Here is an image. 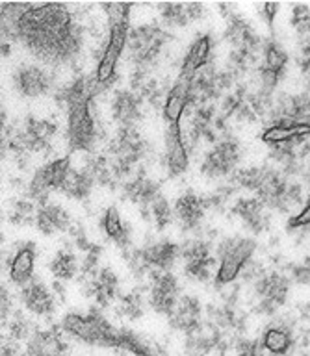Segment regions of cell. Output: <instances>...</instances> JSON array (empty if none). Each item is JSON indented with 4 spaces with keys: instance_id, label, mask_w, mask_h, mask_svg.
Masks as SVG:
<instances>
[{
    "instance_id": "cell-29",
    "label": "cell",
    "mask_w": 310,
    "mask_h": 356,
    "mask_svg": "<svg viewBox=\"0 0 310 356\" xmlns=\"http://www.w3.org/2000/svg\"><path fill=\"white\" fill-rule=\"evenodd\" d=\"M160 17L167 28H184L201 21L206 13L205 4H160Z\"/></svg>"
},
{
    "instance_id": "cell-24",
    "label": "cell",
    "mask_w": 310,
    "mask_h": 356,
    "mask_svg": "<svg viewBox=\"0 0 310 356\" xmlns=\"http://www.w3.org/2000/svg\"><path fill=\"white\" fill-rule=\"evenodd\" d=\"M169 325L175 330H180L186 336L201 330V302L192 295H183L178 300L177 308L169 317Z\"/></svg>"
},
{
    "instance_id": "cell-27",
    "label": "cell",
    "mask_w": 310,
    "mask_h": 356,
    "mask_svg": "<svg viewBox=\"0 0 310 356\" xmlns=\"http://www.w3.org/2000/svg\"><path fill=\"white\" fill-rule=\"evenodd\" d=\"M36 245L32 241L22 243L10 258V278L17 286H26L33 278V267H36Z\"/></svg>"
},
{
    "instance_id": "cell-22",
    "label": "cell",
    "mask_w": 310,
    "mask_h": 356,
    "mask_svg": "<svg viewBox=\"0 0 310 356\" xmlns=\"http://www.w3.org/2000/svg\"><path fill=\"white\" fill-rule=\"evenodd\" d=\"M233 211L242 219L245 228L251 234H262L270 228V213H268V206L262 202L258 197H249V199H242L234 204Z\"/></svg>"
},
{
    "instance_id": "cell-7",
    "label": "cell",
    "mask_w": 310,
    "mask_h": 356,
    "mask_svg": "<svg viewBox=\"0 0 310 356\" xmlns=\"http://www.w3.org/2000/svg\"><path fill=\"white\" fill-rule=\"evenodd\" d=\"M71 169V158L69 156L58 158V160L49 161L43 167H39L38 171L33 172L32 182L28 186V197L33 202H38L39 206L47 204L49 195L52 191H60Z\"/></svg>"
},
{
    "instance_id": "cell-46",
    "label": "cell",
    "mask_w": 310,
    "mask_h": 356,
    "mask_svg": "<svg viewBox=\"0 0 310 356\" xmlns=\"http://www.w3.org/2000/svg\"><path fill=\"white\" fill-rule=\"evenodd\" d=\"M281 6L279 4H264L261 6V11H262V17H264V21L268 22V26L273 30V22H275V15H277V11Z\"/></svg>"
},
{
    "instance_id": "cell-16",
    "label": "cell",
    "mask_w": 310,
    "mask_h": 356,
    "mask_svg": "<svg viewBox=\"0 0 310 356\" xmlns=\"http://www.w3.org/2000/svg\"><path fill=\"white\" fill-rule=\"evenodd\" d=\"M225 11V19H227V30H225V39L233 44V50H245L251 54H258L262 52L264 41H262L256 32L253 30L249 22L245 21L244 17L238 13H228V8L225 4L219 6Z\"/></svg>"
},
{
    "instance_id": "cell-2",
    "label": "cell",
    "mask_w": 310,
    "mask_h": 356,
    "mask_svg": "<svg viewBox=\"0 0 310 356\" xmlns=\"http://www.w3.org/2000/svg\"><path fill=\"white\" fill-rule=\"evenodd\" d=\"M102 10L108 13V39L104 47L100 50L99 67L95 76L100 83L111 86L117 80L116 69L117 61L121 58L123 50L128 44V35H130V6L128 4H108L102 6Z\"/></svg>"
},
{
    "instance_id": "cell-44",
    "label": "cell",
    "mask_w": 310,
    "mask_h": 356,
    "mask_svg": "<svg viewBox=\"0 0 310 356\" xmlns=\"http://www.w3.org/2000/svg\"><path fill=\"white\" fill-rule=\"evenodd\" d=\"M290 278L295 280L297 284H309L310 282V267L307 266L305 260L301 264L290 266Z\"/></svg>"
},
{
    "instance_id": "cell-6",
    "label": "cell",
    "mask_w": 310,
    "mask_h": 356,
    "mask_svg": "<svg viewBox=\"0 0 310 356\" xmlns=\"http://www.w3.org/2000/svg\"><path fill=\"white\" fill-rule=\"evenodd\" d=\"M93 100H80L67 108V141L71 152H91L97 143V119L91 111Z\"/></svg>"
},
{
    "instance_id": "cell-17",
    "label": "cell",
    "mask_w": 310,
    "mask_h": 356,
    "mask_svg": "<svg viewBox=\"0 0 310 356\" xmlns=\"http://www.w3.org/2000/svg\"><path fill=\"white\" fill-rule=\"evenodd\" d=\"M164 143H166V152H164V165L167 169V175L171 178H177L188 171L189 156L186 143L183 138V128L180 122L175 124H167L166 136H164Z\"/></svg>"
},
{
    "instance_id": "cell-36",
    "label": "cell",
    "mask_w": 310,
    "mask_h": 356,
    "mask_svg": "<svg viewBox=\"0 0 310 356\" xmlns=\"http://www.w3.org/2000/svg\"><path fill=\"white\" fill-rule=\"evenodd\" d=\"M84 169L93 177L95 184H100V186H106L110 189H116L117 184H119L108 156H91Z\"/></svg>"
},
{
    "instance_id": "cell-41",
    "label": "cell",
    "mask_w": 310,
    "mask_h": 356,
    "mask_svg": "<svg viewBox=\"0 0 310 356\" xmlns=\"http://www.w3.org/2000/svg\"><path fill=\"white\" fill-rule=\"evenodd\" d=\"M36 213L38 208H33L32 202H24L19 200L10 211V221L13 225H24V222H36Z\"/></svg>"
},
{
    "instance_id": "cell-11",
    "label": "cell",
    "mask_w": 310,
    "mask_h": 356,
    "mask_svg": "<svg viewBox=\"0 0 310 356\" xmlns=\"http://www.w3.org/2000/svg\"><path fill=\"white\" fill-rule=\"evenodd\" d=\"M80 284L86 297H93L100 308L110 306L119 293V278L111 267H99L95 271H80Z\"/></svg>"
},
{
    "instance_id": "cell-47",
    "label": "cell",
    "mask_w": 310,
    "mask_h": 356,
    "mask_svg": "<svg viewBox=\"0 0 310 356\" xmlns=\"http://www.w3.org/2000/svg\"><path fill=\"white\" fill-rule=\"evenodd\" d=\"M10 308H11V299L10 293H8V289L2 288V319L10 316Z\"/></svg>"
},
{
    "instance_id": "cell-33",
    "label": "cell",
    "mask_w": 310,
    "mask_h": 356,
    "mask_svg": "<svg viewBox=\"0 0 310 356\" xmlns=\"http://www.w3.org/2000/svg\"><path fill=\"white\" fill-rule=\"evenodd\" d=\"M93 186H95L93 177H91L86 169H80V171L71 169L60 191L65 195V197H69V199L86 200L89 199Z\"/></svg>"
},
{
    "instance_id": "cell-45",
    "label": "cell",
    "mask_w": 310,
    "mask_h": 356,
    "mask_svg": "<svg viewBox=\"0 0 310 356\" xmlns=\"http://www.w3.org/2000/svg\"><path fill=\"white\" fill-rule=\"evenodd\" d=\"M310 227V200L303 206V210H300L292 219L288 221V228H305Z\"/></svg>"
},
{
    "instance_id": "cell-42",
    "label": "cell",
    "mask_w": 310,
    "mask_h": 356,
    "mask_svg": "<svg viewBox=\"0 0 310 356\" xmlns=\"http://www.w3.org/2000/svg\"><path fill=\"white\" fill-rule=\"evenodd\" d=\"M28 334H30V323L21 314H15L10 323V339L19 341V339L28 338Z\"/></svg>"
},
{
    "instance_id": "cell-19",
    "label": "cell",
    "mask_w": 310,
    "mask_h": 356,
    "mask_svg": "<svg viewBox=\"0 0 310 356\" xmlns=\"http://www.w3.org/2000/svg\"><path fill=\"white\" fill-rule=\"evenodd\" d=\"M141 106L144 99L138 93H134L132 89H121L117 91L111 102V117L119 128H136L144 115Z\"/></svg>"
},
{
    "instance_id": "cell-18",
    "label": "cell",
    "mask_w": 310,
    "mask_h": 356,
    "mask_svg": "<svg viewBox=\"0 0 310 356\" xmlns=\"http://www.w3.org/2000/svg\"><path fill=\"white\" fill-rule=\"evenodd\" d=\"M175 219L180 225L183 232H194L201 227V222L205 219V213L208 208L206 197H199L194 191H186L183 197H178L175 202Z\"/></svg>"
},
{
    "instance_id": "cell-31",
    "label": "cell",
    "mask_w": 310,
    "mask_h": 356,
    "mask_svg": "<svg viewBox=\"0 0 310 356\" xmlns=\"http://www.w3.org/2000/svg\"><path fill=\"white\" fill-rule=\"evenodd\" d=\"M262 347L275 356H286L294 349L295 338L292 327L284 321H275L262 334Z\"/></svg>"
},
{
    "instance_id": "cell-38",
    "label": "cell",
    "mask_w": 310,
    "mask_h": 356,
    "mask_svg": "<svg viewBox=\"0 0 310 356\" xmlns=\"http://www.w3.org/2000/svg\"><path fill=\"white\" fill-rule=\"evenodd\" d=\"M266 175V165L262 167H245V169H240L233 175L231 182L236 186V188L251 189V191H256L261 188L262 178Z\"/></svg>"
},
{
    "instance_id": "cell-28",
    "label": "cell",
    "mask_w": 310,
    "mask_h": 356,
    "mask_svg": "<svg viewBox=\"0 0 310 356\" xmlns=\"http://www.w3.org/2000/svg\"><path fill=\"white\" fill-rule=\"evenodd\" d=\"M180 252H183V249L177 243L167 241V239L144 247L145 260L149 264L150 271H171L173 266L180 258Z\"/></svg>"
},
{
    "instance_id": "cell-1",
    "label": "cell",
    "mask_w": 310,
    "mask_h": 356,
    "mask_svg": "<svg viewBox=\"0 0 310 356\" xmlns=\"http://www.w3.org/2000/svg\"><path fill=\"white\" fill-rule=\"evenodd\" d=\"M2 41L21 43L50 69L75 67L86 28L65 4H2Z\"/></svg>"
},
{
    "instance_id": "cell-40",
    "label": "cell",
    "mask_w": 310,
    "mask_h": 356,
    "mask_svg": "<svg viewBox=\"0 0 310 356\" xmlns=\"http://www.w3.org/2000/svg\"><path fill=\"white\" fill-rule=\"evenodd\" d=\"M292 26L301 39L310 38V6L295 4L292 8Z\"/></svg>"
},
{
    "instance_id": "cell-12",
    "label": "cell",
    "mask_w": 310,
    "mask_h": 356,
    "mask_svg": "<svg viewBox=\"0 0 310 356\" xmlns=\"http://www.w3.org/2000/svg\"><path fill=\"white\" fill-rule=\"evenodd\" d=\"M149 305L160 316H171L180 300V286L171 271H153L149 275Z\"/></svg>"
},
{
    "instance_id": "cell-32",
    "label": "cell",
    "mask_w": 310,
    "mask_h": 356,
    "mask_svg": "<svg viewBox=\"0 0 310 356\" xmlns=\"http://www.w3.org/2000/svg\"><path fill=\"white\" fill-rule=\"evenodd\" d=\"M65 350V343L61 341L56 330L36 332L28 341L24 356H61Z\"/></svg>"
},
{
    "instance_id": "cell-21",
    "label": "cell",
    "mask_w": 310,
    "mask_h": 356,
    "mask_svg": "<svg viewBox=\"0 0 310 356\" xmlns=\"http://www.w3.org/2000/svg\"><path fill=\"white\" fill-rule=\"evenodd\" d=\"M214 50V38L210 33H203L189 44L188 52L184 56L183 67H180V76L194 80L205 67L210 65V56Z\"/></svg>"
},
{
    "instance_id": "cell-39",
    "label": "cell",
    "mask_w": 310,
    "mask_h": 356,
    "mask_svg": "<svg viewBox=\"0 0 310 356\" xmlns=\"http://www.w3.org/2000/svg\"><path fill=\"white\" fill-rule=\"evenodd\" d=\"M117 316L127 317L130 321L144 316V295L139 289H134L130 293L123 295L119 306H117Z\"/></svg>"
},
{
    "instance_id": "cell-10",
    "label": "cell",
    "mask_w": 310,
    "mask_h": 356,
    "mask_svg": "<svg viewBox=\"0 0 310 356\" xmlns=\"http://www.w3.org/2000/svg\"><path fill=\"white\" fill-rule=\"evenodd\" d=\"M11 80H13L17 95H21L24 99H38V97L49 95L56 83L54 74L36 63H21L13 71Z\"/></svg>"
},
{
    "instance_id": "cell-48",
    "label": "cell",
    "mask_w": 310,
    "mask_h": 356,
    "mask_svg": "<svg viewBox=\"0 0 310 356\" xmlns=\"http://www.w3.org/2000/svg\"><path fill=\"white\" fill-rule=\"evenodd\" d=\"M305 180H307V184H309V186H310V165L307 167V171H305Z\"/></svg>"
},
{
    "instance_id": "cell-43",
    "label": "cell",
    "mask_w": 310,
    "mask_h": 356,
    "mask_svg": "<svg viewBox=\"0 0 310 356\" xmlns=\"http://www.w3.org/2000/svg\"><path fill=\"white\" fill-rule=\"evenodd\" d=\"M264 347L262 343L255 341V339H242L236 347L238 356H266L264 355Z\"/></svg>"
},
{
    "instance_id": "cell-3",
    "label": "cell",
    "mask_w": 310,
    "mask_h": 356,
    "mask_svg": "<svg viewBox=\"0 0 310 356\" xmlns=\"http://www.w3.org/2000/svg\"><path fill=\"white\" fill-rule=\"evenodd\" d=\"M147 152H149V143L138 132V128H119V132L108 147V158L117 180L121 182L130 177Z\"/></svg>"
},
{
    "instance_id": "cell-15",
    "label": "cell",
    "mask_w": 310,
    "mask_h": 356,
    "mask_svg": "<svg viewBox=\"0 0 310 356\" xmlns=\"http://www.w3.org/2000/svg\"><path fill=\"white\" fill-rule=\"evenodd\" d=\"M288 63V54L275 39L264 41L262 47V63H261V91L272 95L273 89L277 88L283 80L284 69Z\"/></svg>"
},
{
    "instance_id": "cell-35",
    "label": "cell",
    "mask_w": 310,
    "mask_h": 356,
    "mask_svg": "<svg viewBox=\"0 0 310 356\" xmlns=\"http://www.w3.org/2000/svg\"><path fill=\"white\" fill-rule=\"evenodd\" d=\"M223 339L219 338L217 330H210V332H199L188 336V341L184 345L186 356H208L212 350H216L219 347Z\"/></svg>"
},
{
    "instance_id": "cell-26",
    "label": "cell",
    "mask_w": 310,
    "mask_h": 356,
    "mask_svg": "<svg viewBox=\"0 0 310 356\" xmlns=\"http://www.w3.org/2000/svg\"><path fill=\"white\" fill-rule=\"evenodd\" d=\"M21 300L28 312H32L36 316H49L56 308L54 295L39 278H32L26 286H22Z\"/></svg>"
},
{
    "instance_id": "cell-5",
    "label": "cell",
    "mask_w": 310,
    "mask_h": 356,
    "mask_svg": "<svg viewBox=\"0 0 310 356\" xmlns=\"http://www.w3.org/2000/svg\"><path fill=\"white\" fill-rule=\"evenodd\" d=\"M256 243L249 238L233 236L225 238L217 245V271H216V286H227L234 282L236 278L244 273L245 266L251 261V256L255 252Z\"/></svg>"
},
{
    "instance_id": "cell-4",
    "label": "cell",
    "mask_w": 310,
    "mask_h": 356,
    "mask_svg": "<svg viewBox=\"0 0 310 356\" xmlns=\"http://www.w3.org/2000/svg\"><path fill=\"white\" fill-rule=\"evenodd\" d=\"M169 39H171V33L166 32L156 22L134 28V30H130L127 44L130 61L139 71H147L158 60V56L162 54V50Z\"/></svg>"
},
{
    "instance_id": "cell-9",
    "label": "cell",
    "mask_w": 310,
    "mask_h": 356,
    "mask_svg": "<svg viewBox=\"0 0 310 356\" xmlns=\"http://www.w3.org/2000/svg\"><path fill=\"white\" fill-rule=\"evenodd\" d=\"M180 249L186 277L192 278L194 282H208L217 261L216 256L212 254V245L206 239L194 238L188 239Z\"/></svg>"
},
{
    "instance_id": "cell-13",
    "label": "cell",
    "mask_w": 310,
    "mask_h": 356,
    "mask_svg": "<svg viewBox=\"0 0 310 356\" xmlns=\"http://www.w3.org/2000/svg\"><path fill=\"white\" fill-rule=\"evenodd\" d=\"M63 330L72 336L88 341V343H108L111 341L110 325L102 319L97 310H89V314H67L63 317Z\"/></svg>"
},
{
    "instance_id": "cell-37",
    "label": "cell",
    "mask_w": 310,
    "mask_h": 356,
    "mask_svg": "<svg viewBox=\"0 0 310 356\" xmlns=\"http://www.w3.org/2000/svg\"><path fill=\"white\" fill-rule=\"evenodd\" d=\"M141 216H144L147 221L155 222V227L158 228V230H164V228L169 227L173 222V219H175V210H173L171 204H169V200H167L164 195H160L149 208H144V210H141Z\"/></svg>"
},
{
    "instance_id": "cell-30",
    "label": "cell",
    "mask_w": 310,
    "mask_h": 356,
    "mask_svg": "<svg viewBox=\"0 0 310 356\" xmlns=\"http://www.w3.org/2000/svg\"><path fill=\"white\" fill-rule=\"evenodd\" d=\"M100 228H102L106 238L110 239L111 243H116L123 252L130 249V245H132V228L127 221H123L117 208L110 206L104 211V216L100 219Z\"/></svg>"
},
{
    "instance_id": "cell-25",
    "label": "cell",
    "mask_w": 310,
    "mask_h": 356,
    "mask_svg": "<svg viewBox=\"0 0 310 356\" xmlns=\"http://www.w3.org/2000/svg\"><path fill=\"white\" fill-rule=\"evenodd\" d=\"M36 227L45 236H54V234L67 232L72 228V219L69 211L63 206L56 202H47L39 206L36 213Z\"/></svg>"
},
{
    "instance_id": "cell-8",
    "label": "cell",
    "mask_w": 310,
    "mask_h": 356,
    "mask_svg": "<svg viewBox=\"0 0 310 356\" xmlns=\"http://www.w3.org/2000/svg\"><path fill=\"white\" fill-rule=\"evenodd\" d=\"M242 156L238 139L233 136H223L208 152L201 163V172L208 178L227 177L236 169Z\"/></svg>"
},
{
    "instance_id": "cell-14",
    "label": "cell",
    "mask_w": 310,
    "mask_h": 356,
    "mask_svg": "<svg viewBox=\"0 0 310 356\" xmlns=\"http://www.w3.org/2000/svg\"><path fill=\"white\" fill-rule=\"evenodd\" d=\"M290 291V278L277 271L266 273L255 282V293L258 297V314L273 316L286 302Z\"/></svg>"
},
{
    "instance_id": "cell-23",
    "label": "cell",
    "mask_w": 310,
    "mask_h": 356,
    "mask_svg": "<svg viewBox=\"0 0 310 356\" xmlns=\"http://www.w3.org/2000/svg\"><path fill=\"white\" fill-rule=\"evenodd\" d=\"M121 191H123V197L134 204H138L141 210L144 208H149L153 202H155L158 197H160V186L155 182V180H150L145 171H141L136 175L134 178L130 180H125L121 186Z\"/></svg>"
},
{
    "instance_id": "cell-34",
    "label": "cell",
    "mask_w": 310,
    "mask_h": 356,
    "mask_svg": "<svg viewBox=\"0 0 310 356\" xmlns=\"http://www.w3.org/2000/svg\"><path fill=\"white\" fill-rule=\"evenodd\" d=\"M49 269L52 273V277L58 282H65V280H72L77 277V273H80V266H78L77 256L69 249H61L54 254V258L50 260Z\"/></svg>"
},
{
    "instance_id": "cell-20",
    "label": "cell",
    "mask_w": 310,
    "mask_h": 356,
    "mask_svg": "<svg viewBox=\"0 0 310 356\" xmlns=\"http://www.w3.org/2000/svg\"><path fill=\"white\" fill-rule=\"evenodd\" d=\"M192 82L194 80H188L178 74L177 82L173 83V88L169 89L166 100H164V119H166L167 124H175V122H180L184 111L189 104H194V93H192Z\"/></svg>"
}]
</instances>
